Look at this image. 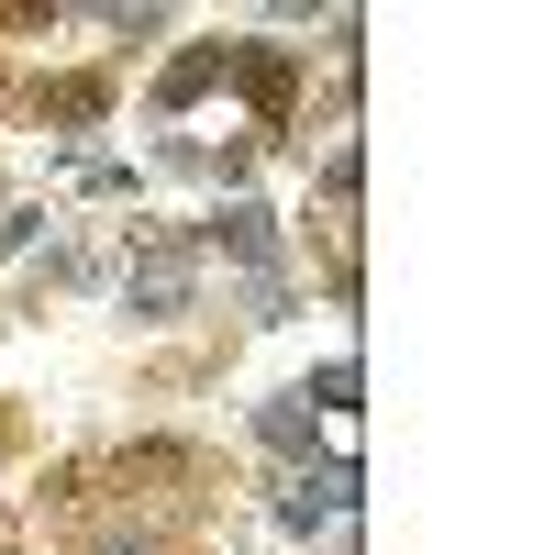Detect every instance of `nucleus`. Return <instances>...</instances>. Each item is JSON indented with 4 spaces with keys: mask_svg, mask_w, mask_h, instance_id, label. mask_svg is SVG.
Instances as JSON below:
<instances>
[{
    "mask_svg": "<svg viewBox=\"0 0 555 555\" xmlns=\"http://www.w3.org/2000/svg\"><path fill=\"white\" fill-rule=\"evenodd\" d=\"M122 311H133V322L201 311V245H133V256H122Z\"/></svg>",
    "mask_w": 555,
    "mask_h": 555,
    "instance_id": "nucleus-1",
    "label": "nucleus"
},
{
    "mask_svg": "<svg viewBox=\"0 0 555 555\" xmlns=\"http://www.w3.org/2000/svg\"><path fill=\"white\" fill-rule=\"evenodd\" d=\"M345 512H356V467H334V455L300 467V478H278V522L289 533H334Z\"/></svg>",
    "mask_w": 555,
    "mask_h": 555,
    "instance_id": "nucleus-2",
    "label": "nucleus"
},
{
    "mask_svg": "<svg viewBox=\"0 0 555 555\" xmlns=\"http://www.w3.org/2000/svg\"><path fill=\"white\" fill-rule=\"evenodd\" d=\"M201 256H234V267H278V222H267L256 201H234V211H211Z\"/></svg>",
    "mask_w": 555,
    "mask_h": 555,
    "instance_id": "nucleus-3",
    "label": "nucleus"
},
{
    "mask_svg": "<svg viewBox=\"0 0 555 555\" xmlns=\"http://www.w3.org/2000/svg\"><path fill=\"white\" fill-rule=\"evenodd\" d=\"M289 311H300L289 278H278V267H245V322H289Z\"/></svg>",
    "mask_w": 555,
    "mask_h": 555,
    "instance_id": "nucleus-4",
    "label": "nucleus"
},
{
    "mask_svg": "<svg viewBox=\"0 0 555 555\" xmlns=\"http://www.w3.org/2000/svg\"><path fill=\"white\" fill-rule=\"evenodd\" d=\"M34 234H44V211H34V201H12V211H0V256H23Z\"/></svg>",
    "mask_w": 555,
    "mask_h": 555,
    "instance_id": "nucleus-5",
    "label": "nucleus"
},
{
    "mask_svg": "<svg viewBox=\"0 0 555 555\" xmlns=\"http://www.w3.org/2000/svg\"><path fill=\"white\" fill-rule=\"evenodd\" d=\"M101 555H167V544H145V533H122V544H101Z\"/></svg>",
    "mask_w": 555,
    "mask_h": 555,
    "instance_id": "nucleus-6",
    "label": "nucleus"
}]
</instances>
